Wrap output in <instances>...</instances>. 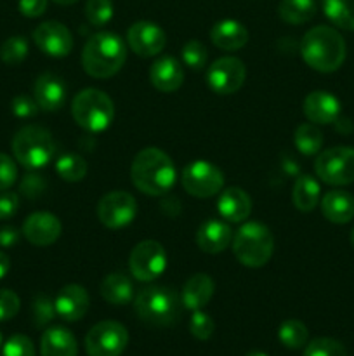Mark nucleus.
<instances>
[{
	"mask_svg": "<svg viewBox=\"0 0 354 356\" xmlns=\"http://www.w3.org/2000/svg\"><path fill=\"white\" fill-rule=\"evenodd\" d=\"M130 177L132 184L141 193L160 197L176 183V167L165 152L149 146L135 155L130 167Z\"/></svg>",
	"mask_w": 354,
	"mask_h": 356,
	"instance_id": "1",
	"label": "nucleus"
},
{
	"mask_svg": "<svg viewBox=\"0 0 354 356\" xmlns=\"http://www.w3.org/2000/svg\"><path fill=\"white\" fill-rule=\"evenodd\" d=\"M301 56L316 72H337L346 59V42L335 28L314 26L302 38Z\"/></svg>",
	"mask_w": 354,
	"mask_h": 356,
	"instance_id": "2",
	"label": "nucleus"
},
{
	"mask_svg": "<svg viewBox=\"0 0 354 356\" xmlns=\"http://www.w3.org/2000/svg\"><path fill=\"white\" fill-rule=\"evenodd\" d=\"M125 58L124 40L113 31H99L83 45L82 66L94 79H110L120 72Z\"/></svg>",
	"mask_w": 354,
	"mask_h": 356,
	"instance_id": "3",
	"label": "nucleus"
},
{
	"mask_svg": "<svg viewBox=\"0 0 354 356\" xmlns=\"http://www.w3.org/2000/svg\"><path fill=\"white\" fill-rule=\"evenodd\" d=\"M135 313L151 327H170L179 320L183 312L180 296L165 285H149L135 296Z\"/></svg>",
	"mask_w": 354,
	"mask_h": 356,
	"instance_id": "4",
	"label": "nucleus"
},
{
	"mask_svg": "<svg viewBox=\"0 0 354 356\" xmlns=\"http://www.w3.org/2000/svg\"><path fill=\"white\" fill-rule=\"evenodd\" d=\"M274 250L273 233L262 222H246L233 236V254L246 268L267 264Z\"/></svg>",
	"mask_w": 354,
	"mask_h": 356,
	"instance_id": "5",
	"label": "nucleus"
},
{
	"mask_svg": "<svg viewBox=\"0 0 354 356\" xmlns=\"http://www.w3.org/2000/svg\"><path fill=\"white\" fill-rule=\"evenodd\" d=\"M73 120L87 132H103L111 125L115 104L106 92L99 89H83L71 101Z\"/></svg>",
	"mask_w": 354,
	"mask_h": 356,
	"instance_id": "6",
	"label": "nucleus"
},
{
	"mask_svg": "<svg viewBox=\"0 0 354 356\" xmlns=\"http://www.w3.org/2000/svg\"><path fill=\"white\" fill-rule=\"evenodd\" d=\"M56 143L47 129L40 125H26L19 129L12 139L14 159L26 169H42L52 160Z\"/></svg>",
	"mask_w": 354,
	"mask_h": 356,
	"instance_id": "7",
	"label": "nucleus"
},
{
	"mask_svg": "<svg viewBox=\"0 0 354 356\" xmlns=\"http://www.w3.org/2000/svg\"><path fill=\"white\" fill-rule=\"evenodd\" d=\"M314 172L330 186H346L354 183V148L335 146L321 152L316 159Z\"/></svg>",
	"mask_w": 354,
	"mask_h": 356,
	"instance_id": "8",
	"label": "nucleus"
},
{
	"mask_svg": "<svg viewBox=\"0 0 354 356\" xmlns=\"http://www.w3.org/2000/svg\"><path fill=\"white\" fill-rule=\"evenodd\" d=\"M180 183L191 197L210 198L224 188V174L207 160H194L183 169Z\"/></svg>",
	"mask_w": 354,
	"mask_h": 356,
	"instance_id": "9",
	"label": "nucleus"
},
{
	"mask_svg": "<svg viewBox=\"0 0 354 356\" xmlns=\"http://www.w3.org/2000/svg\"><path fill=\"white\" fill-rule=\"evenodd\" d=\"M127 344V329L115 320L96 323L85 336V350L89 356H120Z\"/></svg>",
	"mask_w": 354,
	"mask_h": 356,
	"instance_id": "10",
	"label": "nucleus"
},
{
	"mask_svg": "<svg viewBox=\"0 0 354 356\" xmlns=\"http://www.w3.org/2000/svg\"><path fill=\"white\" fill-rule=\"evenodd\" d=\"M128 268L135 280L153 282L165 271L167 252L156 240H142L132 249Z\"/></svg>",
	"mask_w": 354,
	"mask_h": 356,
	"instance_id": "11",
	"label": "nucleus"
},
{
	"mask_svg": "<svg viewBox=\"0 0 354 356\" xmlns=\"http://www.w3.org/2000/svg\"><path fill=\"white\" fill-rule=\"evenodd\" d=\"M137 214V202L127 191H111L97 204V218L110 229L125 228Z\"/></svg>",
	"mask_w": 354,
	"mask_h": 356,
	"instance_id": "12",
	"label": "nucleus"
},
{
	"mask_svg": "<svg viewBox=\"0 0 354 356\" xmlns=\"http://www.w3.org/2000/svg\"><path fill=\"white\" fill-rule=\"evenodd\" d=\"M245 79V65H243L242 59L235 58V56L219 58L217 61L212 63L207 72L208 87L221 96H229V94H235L236 90L242 89Z\"/></svg>",
	"mask_w": 354,
	"mask_h": 356,
	"instance_id": "13",
	"label": "nucleus"
},
{
	"mask_svg": "<svg viewBox=\"0 0 354 356\" xmlns=\"http://www.w3.org/2000/svg\"><path fill=\"white\" fill-rule=\"evenodd\" d=\"M33 40L44 54L52 58H65L73 49V35L59 21H45L33 31Z\"/></svg>",
	"mask_w": 354,
	"mask_h": 356,
	"instance_id": "14",
	"label": "nucleus"
},
{
	"mask_svg": "<svg viewBox=\"0 0 354 356\" xmlns=\"http://www.w3.org/2000/svg\"><path fill=\"white\" fill-rule=\"evenodd\" d=\"M127 40L132 51L142 58L156 56L165 47V31L151 21H137L127 31Z\"/></svg>",
	"mask_w": 354,
	"mask_h": 356,
	"instance_id": "15",
	"label": "nucleus"
},
{
	"mask_svg": "<svg viewBox=\"0 0 354 356\" xmlns=\"http://www.w3.org/2000/svg\"><path fill=\"white\" fill-rule=\"evenodd\" d=\"M62 225L51 212H33L23 225V235L37 247L52 245L61 236Z\"/></svg>",
	"mask_w": 354,
	"mask_h": 356,
	"instance_id": "16",
	"label": "nucleus"
},
{
	"mask_svg": "<svg viewBox=\"0 0 354 356\" xmlns=\"http://www.w3.org/2000/svg\"><path fill=\"white\" fill-rule=\"evenodd\" d=\"M305 118L316 125H326L337 122L340 117V101L326 90H314L305 96L302 104Z\"/></svg>",
	"mask_w": 354,
	"mask_h": 356,
	"instance_id": "17",
	"label": "nucleus"
},
{
	"mask_svg": "<svg viewBox=\"0 0 354 356\" xmlns=\"http://www.w3.org/2000/svg\"><path fill=\"white\" fill-rule=\"evenodd\" d=\"M54 305L58 316H61L66 322H78L85 316L90 299L82 285L69 284L59 291L54 299Z\"/></svg>",
	"mask_w": 354,
	"mask_h": 356,
	"instance_id": "18",
	"label": "nucleus"
},
{
	"mask_svg": "<svg viewBox=\"0 0 354 356\" xmlns=\"http://www.w3.org/2000/svg\"><path fill=\"white\" fill-rule=\"evenodd\" d=\"M33 96L40 110L58 111L66 103V86L61 76L54 73H42L35 80Z\"/></svg>",
	"mask_w": 354,
	"mask_h": 356,
	"instance_id": "19",
	"label": "nucleus"
},
{
	"mask_svg": "<svg viewBox=\"0 0 354 356\" xmlns=\"http://www.w3.org/2000/svg\"><path fill=\"white\" fill-rule=\"evenodd\" d=\"M149 80L160 92H174L184 82L183 66L172 56H163L156 59L149 68Z\"/></svg>",
	"mask_w": 354,
	"mask_h": 356,
	"instance_id": "20",
	"label": "nucleus"
},
{
	"mask_svg": "<svg viewBox=\"0 0 354 356\" xmlns=\"http://www.w3.org/2000/svg\"><path fill=\"white\" fill-rule=\"evenodd\" d=\"M233 242V232L228 222L221 219H208L198 228L196 243L207 254H219Z\"/></svg>",
	"mask_w": 354,
	"mask_h": 356,
	"instance_id": "21",
	"label": "nucleus"
},
{
	"mask_svg": "<svg viewBox=\"0 0 354 356\" xmlns=\"http://www.w3.org/2000/svg\"><path fill=\"white\" fill-rule=\"evenodd\" d=\"M217 211L226 221L242 222L248 219L250 212H252V198L242 188H228L219 195Z\"/></svg>",
	"mask_w": 354,
	"mask_h": 356,
	"instance_id": "22",
	"label": "nucleus"
},
{
	"mask_svg": "<svg viewBox=\"0 0 354 356\" xmlns=\"http://www.w3.org/2000/svg\"><path fill=\"white\" fill-rule=\"evenodd\" d=\"M214 291V280L208 275L196 273L184 284L183 292H180V301H183V306L186 309L198 312V309L205 308L210 302Z\"/></svg>",
	"mask_w": 354,
	"mask_h": 356,
	"instance_id": "23",
	"label": "nucleus"
},
{
	"mask_svg": "<svg viewBox=\"0 0 354 356\" xmlns=\"http://www.w3.org/2000/svg\"><path fill=\"white\" fill-rule=\"evenodd\" d=\"M210 38L215 47L222 51H238L248 42V30L236 19H222L214 24Z\"/></svg>",
	"mask_w": 354,
	"mask_h": 356,
	"instance_id": "24",
	"label": "nucleus"
},
{
	"mask_svg": "<svg viewBox=\"0 0 354 356\" xmlns=\"http://www.w3.org/2000/svg\"><path fill=\"white\" fill-rule=\"evenodd\" d=\"M42 356H76L78 344L75 336L65 327H51L44 332L40 341Z\"/></svg>",
	"mask_w": 354,
	"mask_h": 356,
	"instance_id": "25",
	"label": "nucleus"
},
{
	"mask_svg": "<svg viewBox=\"0 0 354 356\" xmlns=\"http://www.w3.org/2000/svg\"><path fill=\"white\" fill-rule=\"evenodd\" d=\"M321 212L330 222L346 225L354 218V198L344 190H332L323 197Z\"/></svg>",
	"mask_w": 354,
	"mask_h": 356,
	"instance_id": "26",
	"label": "nucleus"
},
{
	"mask_svg": "<svg viewBox=\"0 0 354 356\" xmlns=\"http://www.w3.org/2000/svg\"><path fill=\"white\" fill-rule=\"evenodd\" d=\"M101 296L110 305L124 306L134 299V285L125 273H111L101 284Z\"/></svg>",
	"mask_w": 354,
	"mask_h": 356,
	"instance_id": "27",
	"label": "nucleus"
},
{
	"mask_svg": "<svg viewBox=\"0 0 354 356\" xmlns=\"http://www.w3.org/2000/svg\"><path fill=\"white\" fill-rule=\"evenodd\" d=\"M292 200L297 211L301 212H311L316 209L319 202V184L309 174H302L297 177L292 190Z\"/></svg>",
	"mask_w": 354,
	"mask_h": 356,
	"instance_id": "28",
	"label": "nucleus"
},
{
	"mask_svg": "<svg viewBox=\"0 0 354 356\" xmlns=\"http://www.w3.org/2000/svg\"><path fill=\"white\" fill-rule=\"evenodd\" d=\"M318 3L314 0H281L278 6L280 17L288 24L307 23L314 17Z\"/></svg>",
	"mask_w": 354,
	"mask_h": 356,
	"instance_id": "29",
	"label": "nucleus"
},
{
	"mask_svg": "<svg viewBox=\"0 0 354 356\" xmlns=\"http://www.w3.org/2000/svg\"><path fill=\"white\" fill-rule=\"evenodd\" d=\"M323 10L333 24L354 31V0H323Z\"/></svg>",
	"mask_w": 354,
	"mask_h": 356,
	"instance_id": "30",
	"label": "nucleus"
},
{
	"mask_svg": "<svg viewBox=\"0 0 354 356\" xmlns=\"http://www.w3.org/2000/svg\"><path fill=\"white\" fill-rule=\"evenodd\" d=\"M294 141H295V146H297V149L302 153V155L311 156V155H316V153H319V149H321L323 134L321 131L316 127V124L307 122V124L298 125L297 131H295L294 134Z\"/></svg>",
	"mask_w": 354,
	"mask_h": 356,
	"instance_id": "31",
	"label": "nucleus"
},
{
	"mask_svg": "<svg viewBox=\"0 0 354 356\" xmlns=\"http://www.w3.org/2000/svg\"><path fill=\"white\" fill-rule=\"evenodd\" d=\"M278 337H280L281 344L290 350H301L307 344L309 330L301 320H287L281 323L280 330H278Z\"/></svg>",
	"mask_w": 354,
	"mask_h": 356,
	"instance_id": "32",
	"label": "nucleus"
},
{
	"mask_svg": "<svg viewBox=\"0 0 354 356\" xmlns=\"http://www.w3.org/2000/svg\"><path fill=\"white\" fill-rule=\"evenodd\" d=\"M59 177L68 183H78L87 176V162L76 153H66L56 163Z\"/></svg>",
	"mask_w": 354,
	"mask_h": 356,
	"instance_id": "33",
	"label": "nucleus"
},
{
	"mask_svg": "<svg viewBox=\"0 0 354 356\" xmlns=\"http://www.w3.org/2000/svg\"><path fill=\"white\" fill-rule=\"evenodd\" d=\"M28 56V42L26 38L16 35V37L7 38L6 42L0 47V59H2L6 65H19L26 59Z\"/></svg>",
	"mask_w": 354,
	"mask_h": 356,
	"instance_id": "34",
	"label": "nucleus"
},
{
	"mask_svg": "<svg viewBox=\"0 0 354 356\" xmlns=\"http://www.w3.org/2000/svg\"><path fill=\"white\" fill-rule=\"evenodd\" d=\"M304 356H347L342 343L332 337H316L305 346Z\"/></svg>",
	"mask_w": 354,
	"mask_h": 356,
	"instance_id": "35",
	"label": "nucleus"
},
{
	"mask_svg": "<svg viewBox=\"0 0 354 356\" xmlns=\"http://www.w3.org/2000/svg\"><path fill=\"white\" fill-rule=\"evenodd\" d=\"M85 17L92 26H104L113 17V2L111 0H87Z\"/></svg>",
	"mask_w": 354,
	"mask_h": 356,
	"instance_id": "36",
	"label": "nucleus"
},
{
	"mask_svg": "<svg viewBox=\"0 0 354 356\" xmlns=\"http://www.w3.org/2000/svg\"><path fill=\"white\" fill-rule=\"evenodd\" d=\"M31 313H33V322L37 327H45L56 318V305L49 296L38 294L35 298L33 306H31Z\"/></svg>",
	"mask_w": 354,
	"mask_h": 356,
	"instance_id": "37",
	"label": "nucleus"
},
{
	"mask_svg": "<svg viewBox=\"0 0 354 356\" xmlns=\"http://www.w3.org/2000/svg\"><path fill=\"white\" fill-rule=\"evenodd\" d=\"M207 47L200 40H189L183 47V61L191 70H201L207 65Z\"/></svg>",
	"mask_w": 354,
	"mask_h": 356,
	"instance_id": "38",
	"label": "nucleus"
},
{
	"mask_svg": "<svg viewBox=\"0 0 354 356\" xmlns=\"http://www.w3.org/2000/svg\"><path fill=\"white\" fill-rule=\"evenodd\" d=\"M214 330H215V323L214 320L210 318V315L203 313L201 309H198V312L193 313L189 322V332L194 339L198 341L210 339Z\"/></svg>",
	"mask_w": 354,
	"mask_h": 356,
	"instance_id": "39",
	"label": "nucleus"
},
{
	"mask_svg": "<svg viewBox=\"0 0 354 356\" xmlns=\"http://www.w3.org/2000/svg\"><path fill=\"white\" fill-rule=\"evenodd\" d=\"M2 356H35V346L30 337L16 334L6 341Z\"/></svg>",
	"mask_w": 354,
	"mask_h": 356,
	"instance_id": "40",
	"label": "nucleus"
},
{
	"mask_svg": "<svg viewBox=\"0 0 354 356\" xmlns=\"http://www.w3.org/2000/svg\"><path fill=\"white\" fill-rule=\"evenodd\" d=\"M10 110L17 118H31L38 113L40 106L35 101V97L26 96V94H19L10 101Z\"/></svg>",
	"mask_w": 354,
	"mask_h": 356,
	"instance_id": "41",
	"label": "nucleus"
},
{
	"mask_svg": "<svg viewBox=\"0 0 354 356\" xmlns=\"http://www.w3.org/2000/svg\"><path fill=\"white\" fill-rule=\"evenodd\" d=\"M19 306L21 301L16 292L0 289V322H7V320L14 318L19 312Z\"/></svg>",
	"mask_w": 354,
	"mask_h": 356,
	"instance_id": "42",
	"label": "nucleus"
},
{
	"mask_svg": "<svg viewBox=\"0 0 354 356\" xmlns=\"http://www.w3.org/2000/svg\"><path fill=\"white\" fill-rule=\"evenodd\" d=\"M45 188H47V183H45L44 176H40V174H33V172L26 174L19 184L21 193H23L26 198H31V200L40 197V195L45 191Z\"/></svg>",
	"mask_w": 354,
	"mask_h": 356,
	"instance_id": "43",
	"label": "nucleus"
},
{
	"mask_svg": "<svg viewBox=\"0 0 354 356\" xmlns=\"http://www.w3.org/2000/svg\"><path fill=\"white\" fill-rule=\"evenodd\" d=\"M17 167L14 160L6 153H0V191H6L16 183Z\"/></svg>",
	"mask_w": 354,
	"mask_h": 356,
	"instance_id": "44",
	"label": "nucleus"
},
{
	"mask_svg": "<svg viewBox=\"0 0 354 356\" xmlns=\"http://www.w3.org/2000/svg\"><path fill=\"white\" fill-rule=\"evenodd\" d=\"M19 209V197L12 191H2L0 193V221L10 219Z\"/></svg>",
	"mask_w": 354,
	"mask_h": 356,
	"instance_id": "45",
	"label": "nucleus"
},
{
	"mask_svg": "<svg viewBox=\"0 0 354 356\" xmlns=\"http://www.w3.org/2000/svg\"><path fill=\"white\" fill-rule=\"evenodd\" d=\"M49 0H19V13L26 17H38L47 9Z\"/></svg>",
	"mask_w": 354,
	"mask_h": 356,
	"instance_id": "46",
	"label": "nucleus"
},
{
	"mask_svg": "<svg viewBox=\"0 0 354 356\" xmlns=\"http://www.w3.org/2000/svg\"><path fill=\"white\" fill-rule=\"evenodd\" d=\"M19 242V232L14 226H3L0 228V247L10 249Z\"/></svg>",
	"mask_w": 354,
	"mask_h": 356,
	"instance_id": "47",
	"label": "nucleus"
},
{
	"mask_svg": "<svg viewBox=\"0 0 354 356\" xmlns=\"http://www.w3.org/2000/svg\"><path fill=\"white\" fill-rule=\"evenodd\" d=\"M9 270H10L9 256H7V254H3L2 250H0V280H2V278L6 277L7 273H9Z\"/></svg>",
	"mask_w": 354,
	"mask_h": 356,
	"instance_id": "48",
	"label": "nucleus"
},
{
	"mask_svg": "<svg viewBox=\"0 0 354 356\" xmlns=\"http://www.w3.org/2000/svg\"><path fill=\"white\" fill-rule=\"evenodd\" d=\"M52 2L59 3V6H71V3H75L76 0H52Z\"/></svg>",
	"mask_w": 354,
	"mask_h": 356,
	"instance_id": "49",
	"label": "nucleus"
},
{
	"mask_svg": "<svg viewBox=\"0 0 354 356\" xmlns=\"http://www.w3.org/2000/svg\"><path fill=\"white\" fill-rule=\"evenodd\" d=\"M245 356H267V355L264 353V351H257V350H253V351H250V353H246Z\"/></svg>",
	"mask_w": 354,
	"mask_h": 356,
	"instance_id": "50",
	"label": "nucleus"
},
{
	"mask_svg": "<svg viewBox=\"0 0 354 356\" xmlns=\"http://www.w3.org/2000/svg\"><path fill=\"white\" fill-rule=\"evenodd\" d=\"M351 242H353V245H354V228H353V232H351Z\"/></svg>",
	"mask_w": 354,
	"mask_h": 356,
	"instance_id": "51",
	"label": "nucleus"
},
{
	"mask_svg": "<svg viewBox=\"0 0 354 356\" xmlns=\"http://www.w3.org/2000/svg\"><path fill=\"white\" fill-rule=\"evenodd\" d=\"M314 2H316V3H318V2H321V3H323V0H314Z\"/></svg>",
	"mask_w": 354,
	"mask_h": 356,
	"instance_id": "52",
	"label": "nucleus"
},
{
	"mask_svg": "<svg viewBox=\"0 0 354 356\" xmlns=\"http://www.w3.org/2000/svg\"><path fill=\"white\" fill-rule=\"evenodd\" d=\"M0 344H2V337H0Z\"/></svg>",
	"mask_w": 354,
	"mask_h": 356,
	"instance_id": "53",
	"label": "nucleus"
}]
</instances>
